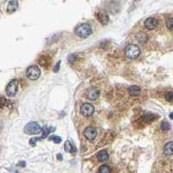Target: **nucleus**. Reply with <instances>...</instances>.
Here are the masks:
<instances>
[{"label":"nucleus","instance_id":"nucleus-27","mask_svg":"<svg viewBox=\"0 0 173 173\" xmlns=\"http://www.w3.org/2000/svg\"><path fill=\"white\" fill-rule=\"evenodd\" d=\"M170 118H171V119H173V113H171V114H170Z\"/></svg>","mask_w":173,"mask_h":173},{"label":"nucleus","instance_id":"nucleus-8","mask_svg":"<svg viewBox=\"0 0 173 173\" xmlns=\"http://www.w3.org/2000/svg\"><path fill=\"white\" fill-rule=\"evenodd\" d=\"M86 96L89 100L95 101L100 96V90L96 87H90L86 92Z\"/></svg>","mask_w":173,"mask_h":173},{"label":"nucleus","instance_id":"nucleus-3","mask_svg":"<svg viewBox=\"0 0 173 173\" xmlns=\"http://www.w3.org/2000/svg\"><path fill=\"white\" fill-rule=\"evenodd\" d=\"M24 132L27 134L34 135V134H38L41 132H43V128L36 122H30L25 126Z\"/></svg>","mask_w":173,"mask_h":173},{"label":"nucleus","instance_id":"nucleus-1","mask_svg":"<svg viewBox=\"0 0 173 173\" xmlns=\"http://www.w3.org/2000/svg\"><path fill=\"white\" fill-rule=\"evenodd\" d=\"M75 34L81 38H86L92 34V28L87 24H81L76 28Z\"/></svg>","mask_w":173,"mask_h":173},{"label":"nucleus","instance_id":"nucleus-4","mask_svg":"<svg viewBox=\"0 0 173 173\" xmlns=\"http://www.w3.org/2000/svg\"><path fill=\"white\" fill-rule=\"evenodd\" d=\"M40 75H41V70L35 65L30 66L26 70V76L30 80H37L40 77Z\"/></svg>","mask_w":173,"mask_h":173},{"label":"nucleus","instance_id":"nucleus-12","mask_svg":"<svg viewBox=\"0 0 173 173\" xmlns=\"http://www.w3.org/2000/svg\"><path fill=\"white\" fill-rule=\"evenodd\" d=\"M17 7H18V3H17V0H11L9 2L8 6H7V11L9 13H12V12L17 10Z\"/></svg>","mask_w":173,"mask_h":173},{"label":"nucleus","instance_id":"nucleus-13","mask_svg":"<svg viewBox=\"0 0 173 173\" xmlns=\"http://www.w3.org/2000/svg\"><path fill=\"white\" fill-rule=\"evenodd\" d=\"M109 157V155H108V152L106 151V150H102V151H100L98 153H97V158L99 161L101 162H104L106 160H107Z\"/></svg>","mask_w":173,"mask_h":173},{"label":"nucleus","instance_id":"nucleus-9","mask_svg":"<svg viewBox=\"0 0 173 173\" xmlns=\"http://www.w3.org/2000/svg\"><path fill=\"white\" fill-rule=\"evenodd\" d=\"M157 26V20L154 17H148L145 21V27L147 30H154Z\"/></svg>","mask_w":173,"mask_h":173},{"label":"nucleus","instance_id":"nucleus-25","mask_svg":"<svg viewBox=\"0 0 173 173\" xmlns=\"http://www.w3.org/2000/svg\"><path fill=\"white\" fill-rule=\"evenodd\" d=\"M75 59H76L75 55H71L69 56V61H70V62H73V61H74V60H75Z\"/></svg>","mask_w":173,"mask_h":173},{"label":"nucleus","instance_id":"nucleus-22","mask_svg":"<svg viewBox=\"0 0 173 173\" xmlns=\"http://www.w3.org/2000/svg\"><path fill=\"white\" fill-rule=\"evenodd\" d=\"M50 139H53V141L56 144H59L61 141V138L60 137H58V136H52V137H50Z\"/></svg>","mask_w":173,"mask_h":173},{"label":"nucleus","instance_id":"nucleus-16","mask_svg":"<svg viewBox=\"0 0 173 173\" xmlns=\"http://www.w3.org/2000/svg\"><path fill=\"white\" fill-rule=\"evenodd\" d=\"M136 38H137V40H138V43H145L146 42L147 40H148V37H147V35L145 33H143V32H139L138 34H137L136 35Z\"/></svg>","mask_w":173,"mask_h":173},{"label":"nucleus","instance_id":"nucleus-14","mask_svg":"<svg viewBox=\"0 0 173 173\" xmlns=\"http://www.w3.org/2000/svg\"><path fill=\"white\" fill-rule=\"evenodd\" d=\"M164 152L166 155H173V141L168 142L164 146Z\"/></svg>","mask_w":173,"mask_h":173},{"label":"nucleus","instance_id":"nucleus-26","mask_svg":"<svg viewBox=\"0 0 173 173\" xmlns=\"http://www.w3.org/2000/svg\"><path fill=\"white\" fill-rule=\"evenodd\" d=\"M1 101H2V103H1V106H2V107H3V106H4V101H5V100H4V97H2Z\"/></svg>","mask_w":173,"mask_h":173},{"label":"nucleus","instance_id":"nucleus-2","mask_svg":"<svg viewBox=\"0 0 173 173\" xmlns=\"http://www.w3.org/2000/svg\"><path fill=\"white\" fill-rule=\"evenodd\" d=\"M125 54L129 59H136L140 55V49L135 44H129L125 50Z\"/></svg>","mask_w":173,"mask_h":173},{"label":"nucleus","instance_id":"nucleus-5","mask_svg":"<svg viewBox=\"0 0 173 173\" xmlns=\"http://www.w3.org/2000/svg\"><path fill=\"white\" fill-rule=\"evenodd\" d=\"M17 87H18V81L17 80H12L9 82L6 87V93L9 96L12 97L17 94Z\"/></svg>","mask_w":173,"mask_h":173},{"label":"nucleus","instance_id":"nucleus-15","mask_svg":"<svg viewBox=\"0 0 173 173\" xmlns=\"http://www.w3.org/2000/svg\"><path fill=\"white\" fill-rule=\"evenodd\" d=\"M128 93L131 96H138L140 94V88L138 86H131L128 88Z\"/></svg>","mask_w":173,"mask_h":173},{"label":"nucleus","instance_id":"nucleus-21","mask_svg":"<svg viewBox=\"0 0 173 173\" xmlns=\"http://www.w3.org/2000/svg\"><path fill=\"white\" fill-rule=\"evenodd\" d=\"M165 99H166V101H169V102H172V101H173L172 92H168V93H166V95H165Z\"/></svg>","mask_w":173,"mask_h":173},{"label":"nucleus","instance_id":"nucleus-20","mask_svg":"<svg viewBox=\"0 0 173 173\" xmlns=\"http://www.w3.org/2000/svg\"><path fill=\"white\" fill-rule=\"evenodd\" d=\"M170 124L167 122V121H163L162 122V124H161V129L163 130V131H168V130L170 129Z\"/></svg>","mask_w":173,"mask_h":173},{"label":"nucleus","instance_id":"nucleus-17","mask_svg":"<svg viewBox=\"0 0 173 173\" xmlns=\"http://www.w3.org/2000/svg\"><path fill=\"white\" fill-rule=\"evenodd\" d=\"M65 149H66L67 152H71L73 154H75L76 152V149L75 148V146L69 141H66V143H65Z\"/></svg>","mask_w":173,"mask_h":173},{"label":"nucleus","instance_id":"nucleus-24","mask_svg":"<svg viewBox=\"0 0 173 173\" xmlns=\"http://www.w3.org/2000/svg\"><path fill=\"white\" fill-rule=\"evenodd\" d=\"M60 63H61L60 61L56 63V66L54 68V71H55V72H58V71H59V69H60Z\"/></svg>","mask_w":173,"mask_h":173},{"label":"nucleus","instance_id":"nucleus-7","mask_svg":"<svg viewBox=\"0 0 173 173\" xmlns=\"http://www.w3.org/2000/svg\"><path fill=\"white\" fill-rule=\"evenodd\" d=\"M84 136L88 140H94L97 136V129L94 126H88L84 131Z\"/></svg>","mask_w":173,"mask_h":173},{"label":"nucleus","instance_id":"nucleus-18","mask_svg":"<svg viewBox=\"0 0 173 173\" xmlns=\"http://www.w3.org/2000/svg\"><path fill=\"white\" fill-rule=\"evenodd\" d=\"M98 173H111V169L108 165H101L99 168Z\"/></svg>","mask_w":173,"mask_h":173},{"label":"nucleus","instance_id":"nucleus-6","mask_svg":"<svg viewBox=\"0 0 173 173\" xmlns=\"http://www.w3.org/2000/svg\"><path fill=\"white\" fill-rule=\"evenodd\" d=\"M95 112V107L92 104L90 103H84L81 106V112L82 115L88 117L91 116Z\"/></svg>","mask_w":173,"mask_h":173},{"label":"nucleus","instance_id":"nucleus-23","mask_svg":"<svg viewBox=\"0 0 173 173\" xmlns=\"http://www.w3.org/2000/svg\"><path fill=\"white\" fill-rule=\"evenodd\" d=\"M142 119H143L144 121H148V120L153 121V120H152V116L151 114H146V115H144V116L142 117Z\"/></svg>","mask_w":173,"mask_h":173},{"label":"nucleus","instance_id":"nucleus-19","mask_svg":"<svg viewBox=\"0 0 173 173\" xmlns=\"http://www.w3.org/2000/svg\"><path fill=\"white\" fill-rule=\"evenodd\" d=\"M166 27L168 30H173V18H168L166 20Z\"/></svg>","mask_w":173,"mask_h":173},{"label":"nucleus","instance_id":"nucleus-10","mask_svg":"<svg viewBox=\"0 0 173 173\" xmlns=\"http://www.w3.org/2000/svg\"><path fill=\"white\" fill-rule=\"evenodd\" d=\"M96 17L99 20V22L102 24H106L109 21V17L108 15L105 12V11H99L96 14Z\"/></svg>","mask_w":173,"mask_h":173},{"label":"nucleus","instance_id":"nucleus-11","mask_svg":"<svg viewBox=\"0 0 173 173\" xmlns=\"http://www.w3.org/2000/svg\"><path fill=\"white\" fill-rule=\"evenodd\" d=\"M55 128H50V127H48V126H44L43 127V137H41V138H31L30 139V144L31 145H33L34 146V142L35 143V141H37V140H40V139H42V138H44L50 132L52 131H54Z\"/></svg>","mask_w":173,"mask_h":173}]
</instances>
